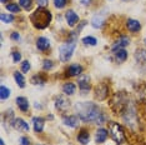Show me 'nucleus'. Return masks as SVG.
I'll return each instance as SVG.
<instances>
[{
	"label": "nucleus",
	"mask_w": 146,
	"mask_h": 145,
	"mask_svg": "<svg viewBox=\"0 0 146 145\" xmlns=\"http://www.w3.org/2000/svg\"><path fill=\"white\" fill-rule=\"evenodd\" d=\"M75 110L78 113V116L80 118V120L84 121V123H92L101 125L106 123V120H108L105 113L99 108V105L90 103V101L76 103Z\"/></svg>",
	"instance_id": "nucleus-1"
},
{
	"label": "nucleus",
	"mask_w": 146,
	"mask_h": 145,
	"mask_svg": "<svg viewBox=\"0 0 146 145\" xmlns=\"http://www.w3.org/2000/svg\"><path fill=\"white\" fill-rule=\"evenodd\" d=\"M51 19H52L51 11L45 8H38L30 15L31 24L34 25L36 29H39V30H42V29L48 28L51 23Z\"/></svg>",
	"instance_id": "nucleus-2"
},
{
	"label": "nucleus",
	"mask_w": 146,
	"mask_h": 145,
	"mask_svg": "<svg viewBox=\"0 0 146 145\" xmlns=\"http://www.w3.org/2000/svg\"><path fill=\"white\" fill-rule=\"evenodd\" d=\"M122 116V120H124V123L126 124V126L129 128V129H131L132 131H136L139 129V115H137V109H136V105L132 104L129 101L127 105H126L125 110L122 111L121 114Z\"/></svg>",
	"instance_id": "nucleus-3"
},
{
	"label": "nucleus",
	"mask_w": 146,
	"mask_h": 145,
	"mask_svg": "<svg viewBox=\"0 0 146 145\" xmlns=\"http://www.w3.org/2000/svg\"><path fill=\"white\" fill-rule=\"evenodd\" d=\"M76 35H78V33L75 31L74 34H71L68 41L60 45V48H59V59H60V61L66 63L71 59L76 48Z\"/></svg>",
	"instance_id": "nucleus-4"
},
{
	"label": "nucleus",
	"mask_w": 146,
	"mask_h": 145,
	"mask_svg": "<svg viewBox=\"0 0 146 145\" xmlns=\"http://www.w3.org/2000/svg\"><path fill=\"white\" fill-rule=\"evenodd\" d=\"M108 131L116 144H124L126 141V135H125L124 128L119 123H116V121H109Z\"/></svg>",
	"instance_id": "nucleus-5"
},
{
	"label": "nucleus",
	"mask_w": 146,
	"mask_h": 145,
	"mask_svg": "<svg viewBox=\"0 0 146 145\" xmlns=\"http://www.w3.org/2000/svg\"><path fill=\"white\" fill-rule=\"evenodd\" d=\"M127 103H129V100H127V98H126V95L124 94V91H117V93L114 95V98L111 99L110 106L116 113L122 114V111L125 110Z\"/></svg>",
	"instance_id": "nucleus-6"
},
{
	"label": "nucleus",
	"mask_w": 146,
	"mask_h": 145,
	"mask_svg": "<svg viewBox=\"0 0 146 145\" xmlns=\"http://www.w3.org/2000/svg\"><path fill=\"white\" fill-rule=\"evenodd\" d=\"M55 108L60 113H66L70 109V100L68 98H65L64 95H59L55 99Z\"/></svg>",
	"instance_id": "nucleus-7"
},
{
	"label": "nucleus",
	"mask_w": 146,
	"mask_h": 145,
	"mask_svg": "<svg viewBox=\"0 0 146 145\" xmlns=\"http://www.w3.org/2000/svg\"><path fill=\"white\" fill-rule=\"evenodd\" d=\"M109 96V86L105 83H100L99 85H96L95 88V98L98 100H105Z\"/></svg>",
	"instance_id": "nucleus-8"
},
{
	"label": "nucleus",
	"mask_w": 146,
	"mask_h": 145,
	"mask_svg": "<svg viewBox=\"0 0 146 145\" xmlns=\"http://www.w3.org/2000/svg\"><path fill=\"white\" fill-rule=\"evenodd\" d=\"M78 85H79V89L81 90L82 94H85L86 91L90 90L91 85H90V76L88 74H81L79 76V80H78Z\"/></svg>",
	"instance_id": "nucleus-9"
},
{
	"label": "nucleus",
	"mask_w": 146,
	"mask_h": 145,
	"mask_svg": "<svg viewBox=\"0 0 146 145\" xmlns=\"http://www.w3.org/2000/svg\"><path fill=\"white\" fill-rule=\"evenodd\" d=\"M62 123H64V125H66V126L75 129V128H78L79 124H80V118H79L78 115H64V116H62Z\"/></svg>",
	"instance_id": "nucleus-10"
},
{
	"label": "nucleus",
	"mask_w": 146,
	"mask_h": 145,
	"mask_svg": "<svg viewBox=\"0 0 146 145\" xmlns=\"http://www.w3.org/2000/svg\"><path fill=\"white\" fill-rule=\"evenodd\" d=\"M127 45H130V38L126 35H121L120 38L116 40V43L111 47V51H117L119 49H125Z\"/></svg>",
	"instance_id": "nucleus-11"
},
{
	"label": "nucleus",
	"mask_w": 146,
	"mask_h": 145,
	"mask_svg": "<svg viewBox=\"0 0 146 145\" xmlns=\"http://www.w3.org/2000/svg\"><path fill=\"white\" fill-rule=\"evenodd\" d=\"M11 126L19 131H29L30 130L29 124L26 123L24 119H21V118H15L14 121H13V124H11Z\"/></svg>",
	"instance_id": "nucleus-12"
},
{
	"label": "nucleus",
	"mask_w": 146,
	"mask_h": 145,
	"mask_svg": "<svg viewBox=\"0 0 146 145\" xmlns=\"http://www.w3.org/2000/svg\"><path fill=\"white\" fill-rule=\"evenodd\" d=\"M82 70H84V68L80 64H71L66 69V75L68 76H80L82 74Z\"/></svg>",
	"instance_id": "nucleus-13"
},
{
	"label": "nucleus",
	"mask_w": 146,
	"mask_h": 145,
	"mask_svg": "<svg viewBox=\"0 0 146 145\" xmlns=\"http://www.w3.org/2000/svg\"><path fill=\"white\" fill-rule=\"evenodd\" d=\"M65 19H66V23H68V25L69 26H75L76 24H78V21H79V15L76 14V13L74 10H68L65 13Z\"/></svg>",
	"instance_id": "nucleus-14"
},
{
	"label": "nucleus",
	"mask_w": 146,
	"mask_h": 145,
	"mask_svg": "<svg viewBox=\"0 0 146 145\" xmlns=\"http://www.w3.org/2000/svg\"><path fill=\"white\" fill-rule=\"evenodd\" d=\"M50 40H49L48 38H44V36H40V38H38V40H36V48L39 49L40 51H46L50 49Z\"/></svg>",
	"instance_id": "nucleus-15"
},
{
	"label": "nucleus",
	"mask_w": 146,
	"mask_h": 145,
	"mask_svg": "<svg viewBox=\"0 0 146 145\" xmlns=\"http://www.w3.org/2000/svg\"><path fill=\"white\" fill-rule=\"evenodd\" d=\"M104 24H105V15H104V14L99 13V14L94 15V18H92V20H91L92 28H95V29H101L102 26H104Z\"/></svg>",
	"instance_id": "nucleus-16"
},
{
	"label": "nucleus",
	"mask_w": 146,
	"mask_h": 145,
	"mask_svg": "<svg viewBox=\"0 0 146 145\" xmlns=\"http://www.w3.org/2000/svg\"><path fill=\"white\" fill-rule=\"evenodd\" d=\"M108 136H109V131L104 129V128H100V129H98V131H96V134H95V141L98 144L105 143Z\"/></svg>",
	"instance_id": "nucleus-17"
},
{
	"label": "nucleus",
	"mask_w": 146,
	"mask_h": 145,
	"mask_svg": "<svg viewBox=\"0 0 146 145\" xmlns=\"http://www.w3.org/2000/svg\"><path fill=\"white\" fill-rule=\"evenodd\" d=\"M126 26L131 33H139L141 30V23L139 20H135V19H127Z\"/></svg>",
	"instance_id": "nucleus-18"
},
{
	"label": "nucleus",
	"mask_w": 146,
	"mask_h": 145,
	"mask_svg": "<svg viewBox=\"0 0 146 145\" xmlns=\"http://www.w3.org/2000/svg\"><path fill=\"white\" fill-rule=\"evenodd\" d=\"M15 103L23 113H26V111L29 110V106H30V105H29V100L25 96H18L15 100Z\"/></svg>",
	"instance_id": "nucleus-19"
},
{
	"label": "nucleus",
	"mask_w": 146,
	"mask_h": 145,
	"mask_svg": "<svg viewBox=\"0 0 146 145\" xmlns=\"http://www.w3.org/2000/svg\"><path fill=\"white\" fill-rule=\"evenodd\" d=\"M33 124H34V130H35V133H41V131L44 130L45 120L42 119L41 116H35V118H33Z\"/></svg>",
	"instance_id": "nucleus-20"
},
{
	"label": "nucleus",
	"mask_w": 146,
	"mask_h": 145,
	"mask_svg": "<svg viewBox=\"0 0 146 145\" xmlns=\"http://www.w3.org/2000/svg\"><path fill=\"white\" fill-rule=\"evenodd\" d=\"M135 59L139 64L146 65V50L145 49H137L135 51Z\"/></svg>",
	"instance_id": "nucleus-21"
},
{
	"label": "nucleus",
	"mask_w": 146,
	"mask_h": 145,
	"mask_svg": "<svg viewBox=\"0 0 146 145\" xmlns=\"http://www.w3.org/2000/svg\"><path fill=\"white\" fill-rule=\"evenodd\" d=\"M78 140H79V143L82 145H88L89 141H90V134L88 133V130L82 129L78 135Z\"/></svg>",
	"instance_id": "nucleus-22"
},
{
	"label": "nucleus",
	"mask_w": 146,
	"mask_h": 145,
	"mask_svg": "<svg viewBox=\"0 0 146 145\" xmlns=\"http://www.w3.org/2000/svg\"><path fill=\"white\" fill-rule=\"evenodd\" d=\"M75 91H76V86H75V84L74 83H65L64 85H62V93H64L65 95H74L75 94Z\"/></svg>",
	"instance_id": "nucleus-23"
},
{
	"label": "nucleus",
	"mask_w": 146,
	"mask_h": 145,
	"mask_svg": "<svg viewBox=\"0 0 146 145\" xmlns=\"http://www.w3.org/2000/svg\"><path fill=\"white\" fill-rule=\"evenodd\" d=\"M115 54V60L117 63H125L126 59H127V51L125 50V49H119L117 51L114 53Z\"/></svg>",
	"instance_id": "nucleus-24"
},
{
	"label": "nucleus",
	"mask_w": 146,
	"mask_h": 145,
	"mask_svg": "<svg viewBox=\"0 0 146 145\" xmlns=\"http://www.w3.org/2000/svg\"><path fill=\"white\" fill-rule=\"evenodd\" d=\"M14 79H15V81H16V84H18L19 88H21V89L25 88V79H24V75H23L21 72L15 71L14 72Z\"/></svg>",
	"instance_id": "nucleus-25"
},
{
	"label": "nucleus",
	"mask_w": 146,
	"mask_h": 145,
	"mask_svg": "<svg viewBox=\"0 0 146 145\" xmlns=\"http://www.w3.org/2000/svg\"><path fill=\"white\" fill-rule=\"evenodd\" d=\"M30 81H31V84H34V85H44L46 83V78L42 76L41 74H36L30 79Z\"/></svg>",
	"instance_id": "nucleus-26"
},
{
	"label": "nucleus",
	"mask_w": 146,
	"mask_h": 145,
	"mask_svg": "<svg viewBox=\"0 0 146 145\" xmlns=\"http://www.w3.org/2000/svg\"><path fill=\"white\" fill-rule=\"evenodd\" d=\"M81 43L84 45H90V47H95L96 44H98V40H96V38L94 36H85V38L81 39Z\"/></svg>",
	"instance_id": "nucleus-27"
},
{
	"label": "nucleus",
	"mask_w": 146,
	"mask_h": 145,
	"mask_svg": "<svg viewBox=\"0 0 146 145\" xmlns=\"http://www.w3.org/2000/svg\"><path fill=\"white\" fill-rule=\"evenodd\" d=\"M10 94H11V91L9 88H6L5 85H1V86H0V98H1V100L8 99L10 96Z\"/></svg>",
	"instance_id": "nucleus-28"
},
{
	"label": "nucleus",
	"mask_w": 146,
	"mask_h": 145,
	"mask_svg": "<svg viewBox=\"0 0 146 145\" xmlns=\"http://www.w3.org/2000/svg\"><path fill=\"white\" fill-rule=\"evenodd\" d=\"M5 8H6V10H9L10 13H20L21 10V6L15 4V3H9V4L5 5Z\"/></svg>",
	"instance_id": "nucleus-29"
},
{
	"label": "nucleus",
	"mask_w": 146,
	"mask_h": 145,
	"mask_svg": "<svg viewBox=\"0 0 146 145\" xmlns=\"http://www.w3.org/2000/svg\"><path fill=\"white\" fill-rule=\"evenodd\" d=\"M14 15L11 14H5V13H1V15H0V20L1 23H5V24H10V23L14 21Z\"/></svg>",
	"instance_id": "nucleus-30"
},
{
	"label": "nucleus",
	"mask_w": 146,
	"mask_h": 145,
	"mask_svg": "<svg viewBox=\"0 0 146 145\" xmlns=\"http://www.w3.org/2000/svg\"><path fill=\"white\" fill-rule=\"evenodd\" d=\"M19 5H20L24 10L29 11L33 6V0H19Z\"/></svg>",
	"instance_id": "nucleus-31"
},
{
	"label": "nucleus",
	"mask_w": 146,
	"mask_h": 145,
	"mask_svg": "<svg viewBox=\"0 0 146 145\" xmlns=\"http://www.w3.org/2000/svg\"><path fill=\"white\" fill-rule=\"evenodd\" d=\"M68 5V0H54V6L56 9H62Z\"/></svg>",
	"instance_id": "nucleus-32"
},
{
	"label": "nucleus",
	"mask_w": 146,
	"mask_h": 145,
	"mask_svg": "<svg viewBox=\"0 0 146 145\" xmlns=\"http://www.w3.org/2000/svg\"><path fill=\"white\" fill-rule=\"evenodd\" d=\"M52 68H54V63H52L51 60H44L42 61V69H44L45 71L51 70Z\"/></svg>",
	"instance_id": "nucleus-33"
},
{
	"label": "nucleus",
	"mask_w": 146,
	"mask_h": 145,
	"mask_svg": "<svg viewBox=\"0 0 146 145\" xmlns=\"http://www.w3.org/2000/svg\"><path fill=\"white\" fill-rule=\"evenodd\" d=\"M30 68H31V65H30V61L29 60H24L21 63V71L24 72H29V70H30Z\"/></svg>",
	"instance_id": "nucleus-34"
},
{
	"label": "nucleus",
	"mask_w": 146,
	"mask_h": 145,
	"mask_svg": "<svg viewBox=\"0 0 146 145\" xmlns=\"http://www.w3.org/2000/svg\"><path fill=\"white\" fill-rule=\"evenodd\" d=\"M11 57H13V61H14L15 64H18V63L21 60V54L19 51H13L11 53Z\"/></svg>",
	"instance_id": "nucleus-35"
},
{
	"label": "nucleus",
	"mask_w": 146,
	"mask_h": 145,
	"mask_svg": "<svg viewBox=\"0 0 146 145\" xmlns=\"http://www.w3.org/2000/svg\"><path fill=\"white\" fill-rule=\"evenodd\" d=\"M10 38H11V40H14V41H20V40H21V36H20V34H19V33H16V31L11 33Z\"/></svg>",
	"instance_id": "nucleus-36"
},
{
	"label": "nucleus",
	"mask_w": 146,
	"mask_h": 145,
	"mask_svg": "<svg viewBox=\"0 0 146 145\" xmlns=\"http://www.w3.org/2000/svg\"><path fill=\"white\" fill-rule=\"evenodd\" d=\"M36 4H38L39 8H45L49 4V0H36Z\"/></svg>",
	"instance_id": "nucleus-37"
},
{
	"label": "nucleus",
	"mask_w": 146,
	"mask_h": 145,
	"mask_svg": "<svg viewBox=\"0 0 146 145\" xmlns=\"http://www.w3.org/2000/svg\"><path fill=\"white\" fill-rule=\"evenodd\" d=\"M20 145H30V140L26 136H21L20 138Z\"/></svg>",
	"instance_id": "nucleus-38"
},
{
	"label": "nucleus",
	"mask_w": 146,
	"mask_h": 145,
	"mask_svg": "<svg viewBox=\"0 0 146 145\" xmlns=\"http://www.w3.org/2000/svg\"><path fill=\"white\" fill-rule=\"evenodd\" d=\"M80 3H81V5H84V6H89V5H91L92 0H80Z\"/></svg>",
	"instance_id": "nucleus-39"
},
{
	"label": "nucleus",
	"mask_w": 146,
	"mask_h": 145,
	"mask_svg": "<svg viewBox=\"0 0 146 145\" xmlns=\"http://www.w3.org/2000/svg\"><path fill=\"white\" fill-rule=\"evenodd\" d=\"M0 145H5V144H4V140H3V139L0 140Z\"/></svg>",
	"instance_id": "nucleus-40"
},
{
	"label": "nucleus",
	"mask_w": 146,
	"mask_h": 145,
	"mask_svg": "<svg viewBox=\"0 0 146 145\" xmlns=\"http://www.w3.org/2000/svg\"><path fill=\"white\" fill-rule=\"evenodd\" d=\"M0 1H1L3 4H4V3H6V1H8V0H0Z\"/></svg>",
	"instance_id": "nucleus-41"
},
{
	"label": "nucleus",
	"mask_w": 146,
	"mask_h": 145,
	"mask_svg": "<svg viewBox=\"0 0 146 145\" xmlns=\"http://www.w3.org/2000/svg\"><path fill=\"white\" fill-rule=\"evenodd\" d=\"M144 41H145V44H146V38H145V40H144Z\"/></svg>",
	"instance_id": "nucleus-42"
}]
</instances>
